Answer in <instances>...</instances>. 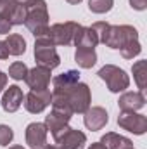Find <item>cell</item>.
<instances>
[{
  "mask_svg": "<svg viewBox=\"0 0 147 149\" xmlns=\"http://www.w3.org/2000/svg\"><path fill=\"white\" fill-rule=\"evenodd\" d=\"M24 26L35 35V38L45 37L49 33V12H47V3L45 0H40L37 5L28 9Z\"/></svg>",
  "mask_w": 147,
  "mask_h": 149,
  "instance_id": "1",
  "label": "cell"
},
{
  "mask_svg": "<svg viewBox=\"0 0 147 149\" xmlns=\"http://www.w3.org/2000/svg\"><path fill=\"white\" fill-rule=\"evenodd\" d=\"M57 90H61V92L66 95V99H68V102H69L73 113L83 114V113L90 108L92 95H90V88H88L87 83L78 81L76 85L69 87V88H57Z\"/></svg>",
  "mask_w": 147,
  "mask_h": 149,
  "instance_id": "2",
  "label": "cell"
},
{
  "mask_svg": "<svg viewBox=\"0 0 147 149\" xmlns=\"http://www.w3.org/2000/svg\"><path fill=\"white\" fill-rule=\"evenodd\" d=\"M35 59L38 66L54 70L61 64V57L55 50V45L49 40V37H40L35 40Z\"/></svg>",
  "mask_w": 147,
  "mask_h": 149,
  "instance_id": "3",
  "label": "cell"
},
{
  "mask_svg": "<svg viewBox=\"0 0 147 149\" xmlns=\"http://www.w3.org/2000/svg\"><path fill=\"white\" fill-rule=\"evenodd\" d=\"M99 78L106 81L107 88L112 94H119L123 90H126L130 87V78L125 73V70L114 66V64H106L99 70Z\"/></svg>",
  "mask_w": 147,
  "mask_h": 149,
  "instance_id": "4",
  "label": "cell"
},
{
  "mask_svg": "<svg viewBox=\"0 0 147 149\" xmlns=\"http://www.w3.org/2000/svg\"><path fill=\"white\" fill-rule=\"evenodd\" d=\"M132 40H139V31L133 26H130V24L112 26L111 24L107 30V35H106V40H104V45L109 49H121L125 43H128Z\"/></svg>",
  "mask_w": 147,
  "mask_h": 149,
  "instance_id": "5",
  "label": "cell"
},
{
  "mask_svg": "<svg viewBox=\"0 0 147 149\" xmlns=\"http://www.w3.org/2000/svg\"><path fill=\"white\" fill-rule=\"evenodd\" d=\"M118 125L135 135H144L147 132V116L137 111H121L118 116Z\"/></svg>",
  "mask_w": 147,
  "mask_h": 149,
  "instance_id": "6",
  "label": "cell"
},
{
  "mask_svg": "<svg viewBox=\"0 0 147 149\" xmlns=\"http://www.w3.org/2000/svg\"><path fill=\"white\" fill-rule=\"evenodd\" d=\"M78 23L74 21H66V23H55L52 26H49V33L47 37L54 45H71L73 43V35L76 30Z\"/></svg>",
  "mask_w": 147,
  "mask_h": 149,
  "instance_id": "7",
  "label": "cell"
},
{
  "mask_svg": "<svg viewBox=\"0 0 147 149\" xmlns=\"http://www.w3.org/2000/svg\"><path fill=\"white\" fill-rule=\"evenodd\" d=\"M52 102V92L49 88L45 90H30L26 95H24V108L28 113H33V114H38L42 113L45 108H49Z\"/></svg>",
  "mask_w": 147,
  "mask_h": 149,
  "instance_id": "8",
  "label": "cell"
},
{
  "mask_svg": "<svg viewBox=\"0 0 147 149\" xmlns=\"http://www.w3.org/2000/svg\"><path fill=\"white\" fill-rule=\"evenodd\" d=\"M28 9L12 2V0H0V16H3L5 19H9L14 24H24Z\"/></svg>",
  "mask_w": 147,
  "mask_h": 149,
  "instance_id": "9",
  "label": "cell"
},
{
  "mask_svg": "<svg viewBox=\"0 0 147 149\" xmlns=\"http://www.w3.org/2000/svg\"><path fill=\"white\" fill-rule=\"evenodd\" d=\"M50 71L49 68L43 66H35L31 70H28V74L24 78V81L28 83V87L31 90H45L50 85Z\"/></svg>",
  "mask_w": 147,
  "mask_h": 149,
  "instance_id": "10",
  "label": "cell"
},
{
  "mask_svg": "<svg viewBox=\"0 0 147 149\" xmlns=\"http://www.w3.org/2000/svg\"><path fill=\"white\" fill-rule=\"evenodd\" d=\"M83 123L88 130L92 132H97L101 128L106 127V123L109 121V116H107V111L101 106H94V108H88L87 111L83 113Z\"/></svg>",
  "mask_w": 147,
  "mask_h": 149,
  "instance_id": "11",
  "label": "cell"
},
{
  "mask_svg": "<svg viewBox=\"0 0 147 149\" xmlns=\"http://www.w3.org/2000/svg\"><path fill=\"white\" fill-rule=\"evenodd\" d=\"M26 144L30 149H43L47 146V127L43 123H30L26 127Z\"/></svg>",
  "mask_w": 147,
  "mask_h": 149,
  "instance_id": "12",
  "label": "cell"
},
{
  "mask_svg": "<svg viewBox=\"0 0 147 149\" xmlns=\"http://www.w3.org/2000/svg\"><path fill=\"white\" fill-rule=\"evenodd\" d=\"M23 101H24L23 90L17 85H9V88H5V92L2 95L0 104H2V109L5 113H14L21 108Z\"/></svg>",
  "mask_w": 147,
  "mask_h": 149,
  "instance_id": "13",
  "label": "cell"
},
{
  "mask_svg": "<svg viewBox=\"0 0 147 149\" xmlns=\"http://www.w3.org/2000/svg\"><path fill=\"white\" fill-rule=\"evenodd\" d=\"M57 149H81L87 144V135L80 130H74V128H68L57 141Z\"/></svg>",
  "mask_w": 147,
  "mask_h": 149,
  "instance_id": "14",
  "label": "cell"
},
{
  "mask_svg": "<svg viewBox=\"0 0 147 149\" xmlns=\"http://www.w3.org/2000/svg\"><path fill=\"white\" fill-rule=\"evenodd\" d=\"M73 43L76 47H85V49H95L99 45V38L92 31V28L78 24L73 35Z\"/></svg>",
  "mask_w": 147,
  "mask_h": 149,
  "instance_id": "15",
  "label": "cell"
},
{
  "mask_svg": "<svg viewBox=\"0 0 147 149\" xmlns=\"http://www.w3.org/2000/svg\"><path fill=\"white\" fill-rule=\"evenodd\" d=\"M118 104L121 111H139L146 106V97L142 92H125L119 97Z\"/></svg>",
  "mask_w": 147,
  "mask_h": 149,
  "instance_id": "16",
  "label": "cell"
},
{
  "mask_svg": "<svg viewBox=\"0 0 147 149\" xmlns=\"http://www.w3.org/2000/svg\"><path fill=\"white\" fill-rule=\"evenodd\" d=\"M106 149H125V148H132L133 142L119 134H114V132H107L106 135H102V139L99 141Z\"/></svg>",
  "mask_w": 147,
  "mask_h": 149,
  "instance_id": "17",
  "label": "cell"
},
{
  "mask_svg": "<svg viewBox=\"0 0 147 149\" xmlns=\"http://www.w3.org/2000/svg\"><path fill=\"white\" fill-rule=\"evenodd\" d=\"M74 61L80 68L83 70H88L92 66H95L97 63V54H95V49H85V47H76V52H74Z\"/></svg>",
  "mask_w": 147,
  "mask_h": 149,
  "instance_id": "18",
  "label": "cell"
},
{
  "mask_svg": "<svg viewBox=\"0 0 147 149\" xmlns=\"http://www.w3.org/2000/svg\"><path fill=\"white\" fill-rule=\"evenodd\" d=\"M80 81V71L76 70H69L66 73H61L57 76L52 78V83H54V88H69Z\"/></svg>",
  "mask_w": 147,
  "mask_h": 149,
  "instance_id": "19",
  "label": "cell"
},
{
  "mask_svg": "<svg viewBox=\"0 0 147 149\" xmlns=\"http://www.w3.org/2000/svg\"><path fill=\"white\" fill-rule=\"evenodd\" d=\"M5 45H7V50H9V56H21L26 52V40L17 35V33H12V35H7V38L3 40Z\"/></svg>",
  "mask_w": 147,
  "mask_h": 149,
  "instance_id": "20",
  "label": "cell"
},
{
  "mask_svg": "<svg viewBox=\"0 0 147 149\" xmlns=\"http://www.w3.org/2000/svg\"><path fill=\"white\" fill-rule=\"evenodd\" d=\"M132 71H133V78H135L137 87L140 88V92H144L147 85V61H137L132 66Z\"/></svg>",
  "mask_w": 147,
  "mask_h": 149,
  "instance_id": "21",
  "label": "cell"
},
{
  "mask_svg": "<svg viewBox=\"0 0 147 149\" xmlns=\"http://www.w3.org/2000/svg\"><path fill=\"white\" fill-rule=\"evenodd\" d=\"M119 52H121V56H123L125 59H133V57H137V56L142 52L140 42H139V40H132V42L125 43V45L119 49Z\"/></svg>",
  "mask_w": 147,
  "mask_h": 149,
  "instance_id": "22",
  "label": "cell"
},
{
  "mask_svg": "<svg viewBox=\"0 0 147 149\" xmlns=\"http://www.w3.org/2000/svg\"><path fill=\"white\" fill-rule=\"evenodd\" d=\"M114 5V0H88V9L95 14H106Z\"/></svg>",
  "mask_w": 147,
  "mask_h": 149,
  "instance_id": "23",
  "label": "cell"
},
{
  "mask_svg": "<svg viewBox=\"0 0 147 149\" xmlns=\"http://www.w3.org/2000/svg\"><path fill=\"white\" fill-rule=\"evenodd\" d=\"M26 74H28V66L24 63L17 61V63H12L9 66V76L14 78V80H24Z\"/></svg>",
  "mask_w": 147,
  "mask_h": 149,
  "instance_id": "24",
  "label": "cell"
},
{
  "mask_svg": "<svg viewBox=\"0 0 147 149\" xmlns=\"http://www.w3.org/2000/svg\"><path fill=\"white\" fill-rule=\"evenodd\" d=\"M109 23H104V21H99V23H94L90 28H92V31L97 35L99 38V43H104V40H106V35H107V30H109Z\"/></svg>",
  "mask_w": 147,
  "mask_h": 149,
  "instance_id": "25",
  "label": "cell"
},
{
  "mask_svg": "<svg viewBox=\"0 0 147 149\" xmlns=\"http://www.w3.org/2000/svg\"><path fill=\"white\" fill-rule=\"evenodd\" d=\"M14 139V132L9 125H0V146H9Z\"/></svg>",
  "mask_w": 147,
  "mask_h": 149,
  "instance_id": "26",
  "label": "cell"
},
{
  "mask_svg": "<svg viewBox=\"0 0 147 149\" xmlns=\"http://www.w3.org/2000/svg\"><path fill=\"white\" fill-rule=\"evenodd\" d=\"M10 28H12V23L5 19L3 16H0V35H9Z\"/></svg>",
  "mask_w": 147,
  "mask_h": 149,
  "instance_id": "27",
  "label": "cell"
},
{
  "mask_svg": "<svg viewBox=\"0 0 147 149\" xmlns=\"http://www.w3.org/2000/svg\"><path fill=\"white\" fill-rule=\"evenodd\" d=\"M130 7L135 9V10H146L147 0H130Z\"/></svg>",
  "mask_w": 147,
  "mask_h": 149,
  "instance_id": "28",
  "label": "cell"
},
{
  "mask_svg": "<svg viewBox=\"0 0 147 149\" xmlns=\"http://www.w3.org/2000/svg\"><path fill=\"white\" fill-rule=\"evenodd\" d=\"M12 2H16V3H19V5L26 7V9H31L33 5H37L40 0H12Z\"/></svg>",
  "mask_w": 147,
  "mask_h": 149,
  "instance_id": "29",
  "label": "cell"
},
{
  "mask_svg": "<svg viewBox=\"0 0 147 149\" xmlns=\"http://www.w3.org/2000/svg\"><path fill=\"white\" fill-rule=\"evenodd\" d=\"M9 57V50H7V45L3 40H0V59H7Z\"/></svg>",
  "mask_w": 147,
  "mask_h": 149,
  "instance_id": "30",
  "label": "cell"
},
{
  "mask_svg": "<svg viewBox=\"0 0 147 149\" xmlns=\"http://www.w3.org/2000/svg\"><path fill=\"white\" fill-rule=\"evenodd\" d=\"M5 87H7V74L0 71V92H2Z\"/></svg>",
  "mask_w": 147,
  "mask_h": 149,
  "instance_id": "31",
  "label": "cell"
},
{
  "mask_svg": "<svg viewBox=\"0 0 147 149\" xmlns=\"http://www.w3.org/2000/svg\"><path fill=\"white\" fill-rule=\"evenodd\" d=\"M88 149H106V148H104L101 142H94V144H90V148Z\"/></svg>",
  "mask_w": 147,
  "mask_h": 149,
  "instance_id": "32",
  "label": "cell"
},
{
  "mask_svg": "<svg viewBox=\"0 0 147 149\" xmlns=\"http://www.w3.org/2000/svg\"><path fill=\"white\" fill-rule=\"evenodd\" d=\"M66 2H68V3H71V5H76V3H80L81 0H66Z\"/></svg>",
  "mask_w": 147,
  "mask_h": 149,
  "instance_id": "33",
  "label": "cell"
},
{
  "mask_svg": "<svg viewBox=\"0 0 147 149\" xmlns=\"http://www.w3.org/2000/svg\"><path fill=\"white\" fill-rule=\"evenodd\" d=\"M43 149H57V146H49V144H47Z\"/></svg>",
  "mask_w": 147,
  "mask_h": 149,
  "instance_id": "34",
  "label": "cell"
},
{
  "mask_svg": "<svg viewBox=\"0 0 147 149\" xmlns=\"http://www.w3.org/2000/svg\"><path fill=\"white\" fill-rule=\"evenodd\" d=\"M9 149H24V148H23V146H10Z\"/></svg>",
  "mask_w": 147,
  "mask_h": 149,
  "instance_id": "35",
  "label": "cell"
},
{
  "mask_svg": "<svg viewBox=\"0 0 147 149\" xmlns=\"http://www.w3.org/2000/svg\"><path fill=\"white\" fill-rule=\"evenodd\" d=\"M125 149H133V146H132V148H125Z\"/></svg>",
  "mask_w": 147,
  "mask_h": 149,
  "instance_id": "36",
  "label": "cell"
}]
</instances>
